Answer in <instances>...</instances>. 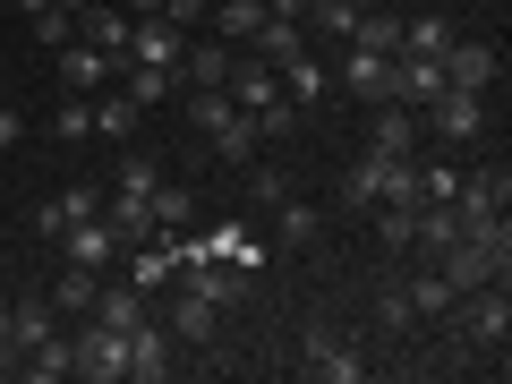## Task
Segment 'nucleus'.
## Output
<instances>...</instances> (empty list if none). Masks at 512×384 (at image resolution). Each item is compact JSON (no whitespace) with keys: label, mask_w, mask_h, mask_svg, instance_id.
Here are the masks:
<instances>
[{"label":"nucleus","mask_w":512,"mask_h":384,"mask_svg":"<svg viewBox=\"0 0 512 384\" xmlns=\"http://www.w3.org/2000/svg\"><path fill=\"white\" fill-rule=\"evenodd\" d=\"M402 291H410V316H419V325H444V316H453V299H461L453 282L436 274V265H419V274H410Z\"/></svg>","instance_id":"nucleus-20"},{"label":"nucleus","mask_w":512,"mask_h":384,"mask_svg":"<svg viewBox=\"0 0 512 384\" xmlns=\"http://www.w3.org/2000/svg\"><path fill=\"white\" fill-rule=\"evenodd\" d=\"M146 316H154V299L137 291V282H120V291L103 282V291H94V325H120V333H137Z\"/></svg>","instance_id":"nucleus-18"},{"label":"nucleus","mask_w":512,"mask_h":384,"mask_svg":"<svg viewBox=\"0 0 512 384\" xmlns=\"http://www.w3.org/2000/svg\"><path fill=\"white\" fill-rule=\"evenodd\" d=\"M282 94H291V103H299V111H308V103H316V94H325V69H316V60H308V52H299V60H282Z\"/></svg>","instance_id":"nucleus-32"},{"label":"nucleus","mask_w":512,"mask_h":384,"mask_svg":"<svg viewBox=\"0 0 512 384\" xmlns=\"http://www.w3.org/2000/svg\"><path fill=\"white\" fill-rule=\"evenodd\" d=\"M26 26H35V43H52V52L77 35V18H69V9H43V18H26Z\"/></svg>","instance_id":"nucleus-36"},{"label":"nucleus","mask_w":512,"mask_h":384,"mask_svg":"<svg viewBox=\"0 0 512 384\" xmlns=\"http://www.w3.org/2000/svg\"><path fill=\"white\" fill-rule=\"evenodd\" d=\"M316 231H325V214H316V205H299V197L274 205V239H282V248H308Z\"/></svg>","instance_id":"nucleus-29"},{"label":"nucleus","mask_w":512,"mask_h":384,"mask_svg":"<svg viewBox=\"0 0 512 384\" xmlns=\"http://www.w3.org/2000/svg\"><path fill=\"white\" fill-rule=\"evenodd\" d=\"M205 137H214V154H222V163H239V171H248L256 154H265V137H256V120H248V111H231V120H222V128H205Z\"/></svg>","instance_id":"nucleus-25"},{"label":"nucleus","mask_w":512,"mask_h":384,"mask_svg":"<svg viewBox=\"0 0 512 384\" xmlns=\"http://www.w3.org/2000/svg\"><path fill=\"white\" fill-rule=\"evenodd\" d=\"M0 103H9V86H0Z\"/></svg>","instance_id":"nucleus-43"},{"label":"nucleus","mask_w":512,"mask_h":384,"mask_svg":"<svg viewBox=\"0 0 512 384\" xmlns=\"http://www.w3.org/2000/svg\"><path fill=\"white\" fill-rule=\"evenodd\" d=\"M163 376H180V342H171L163 316H146L128 333V384H163Z\"/></svg>","instance_id":"nucleus-4"},{"label":"nucleus","mask_w":512,"mask_h":384,"mask_svg":"<svg viewBox=\"0 0 512 384\" xmlns=\"http://www.w3.org/2000/svg\"><path fill=\"white\" fill-rule=\"evenodd\" d=\"M86 103H94V137H120V146L137 137V120H146L128 94H86Z\"/></svg>","instance_id":"nucleus-27"},{"label":"nucleus","mask_w":512,"mask_h":384,"mask_svg":"<svg viewBox=\"0 0 512 384\" xmlns=\"http://www.w3.org/2000/svg\"><path fill=\"white\" fill-rule=\"evenodd\" d=\"M453 205H461V222H478V214H504V205H512V163H504V154H487L478 171H461Z\"/></svg>","instance_id":"nucleus-5"},{"label":"nucleus","mask_w":512,"mask_h":384,"mask_svg":"<svg viewBox=\"0 0 512 384\" xmlns=\"http://www.w3.org/2000/svg\"><path fill=\"white\" fill-rule=\"evenodd\" d=\"M248 52L282 69V60H299V52H308V26H299V18H265V26L248 35Z\"/></svg>","instance_id":"nucleus-21"},{"label":"nucleus","mask_w":512,"mask_h":384,"mask_svg":"<svg viewBox=\"0 0 512 384\" xmlns=\"http://www.w3.org/2000/svg\"><path fill=\"white\" fill-rule=\"evenodd\" d=\"M222 94H231L239 111H256V103H274V94H282V69H274V60H256V52H239L231 77H222Z\"/></svg>","instance_id":"nucleus-12"},{"label":"nucleus","mask_w":512,"mask_h":384,"mask_svg":"<svg viewBox=\"0 0 512 384\" xmlns=\"http://www.w3.org/2000/svg\"><path fill=\"white\" fill-rule=\"evenodd\" d=\"M154 180H163V171H154L146 154H128V163H120V188H128V197H154Z\"/></svg>","instance_id":"nucleus-38"},{"label":"nucleus","mask_w":512,"mask_h":384,"mask_svg":"<svg viewBox=\"0 0 512 384\" xmlns=\"http://www.w3.org/2000/svg\"><path fill=\"white\" fill-rule=\"evenodd\" d=\"M248 197H256V205H265V214H274V205H282V197H291V180H282V171H274V163H248Z\"/></svg>","instance_id":"nucleus-34"},{"label":"nucleus","mask_w":512,"mask_h":384,"mask_svg":"<svg viewBox=\"0 0 512 384\" xmlns=\"http://www.w3.org/2000/svg\"><path fill=\"white\" fill-rule=\"evenodd\" d=\"M436 274L453 282V291H478V282H504V265H495V256L478 248V239H453V248L436 256Z\"/></svg>","instance_id":"nucleus-13"},{"label":"nucleus","mask_w":512,"mask_h":384,"mask_svg":"<svg viewBox=\"0 0 512 384\" xmlns=\"http://www.w3.org/2000/svg\"><path fill=\"white\" fill-rule=\"evenodd\" d=\"M419 120H427V146H478V137H487V94L444 86L436 103L419 111Z\"/></svg>","instance_id":"nucleus-1"},{"label":"nucleus","mask_w":512,"mask_h":384,"mask_svg":"<svg viewBox=\"0 0 512 384\" xmlns=\"http://www.w3.org/2000/svg\"><path fill=\"white\" fill-rule=\"evenodd\" d=\"M367 146L376 154H427V120L410 103H367Z\"/></svg>","instance_id":"nucleus-6"},{"label":"nucleus","mask_w":512,"mask_h":384,"mask_svg":"<svg viewBox=\"0 0 512 384\" xmlns=\"http://www.w3.org/2000/svg\"><path fill=\"white\" fill-rule=\"evenodd\" d=\"M444 43H453V18H402V52L410 60H444Z\"/></svg>","instance_id":"nucleus-30"},{"label":"nucleus","mask_w":512,"mask_h":384,"mask_svg":"<svg viewBox=\"0 0 512 384\" xmlns=\"http://www.w3.org/2000/svg\"><path fill=\"white\" fill-rule=\"evenodd\" d=\"M60 9H69V18H77V9H94V0H60Z\"/></svg>","instance_id":"nucleus-42"},{"label":"nucleus","mask_w":512,"mask_h":384,"mask_svg":"<svg viewBox=\"0 0 512 384\" xmlns=\"http://www.w3.org/2000/svg\"><path fill=\"white\" fill-rule=\"evenodd\" d=\"M350 43H359V52H402V18H384V9H359V18H350Z\"/></svg>","instance_id":"nucleus-28"},{"label":"nucleus","mask_w":512,"mask_h":384,"mask_svg":"<svg viewBox=\"0 0 512 384\" xmlns=\"http://www.w3.org/2000/svg\"><path fill=\"white\" fill-rule=\"evenodd\" d=\"M52 69H60V86H69V94H103L111 86V77H120V60H111V52H94V43H60V52H52Z\"/></svg>","instance_id":"nucleus-9"},{"label":"nucleus","mask_w":512,"mask_h":384,"mask_svg":"<svg viewBox=\"0 0 512 384\" xmlns=\"http://www.w3.org/2000/svg\"><path fill=\"white\" fill-rule=\"evenodd\" d=\"M342 86L359 94V103H393V60H384V52H359V43H350V60H342Z\"/></svg>","instance_id":"nucleus-16"},{"label":"nucleus","mask_w":512,"mask_h":384,"mask_svg":"<svg viewBox=\"0 0 512 384\" xmlns=\"http://www.w3.org/2000/svg\"><path fill=\"white\" fill-rule=\"evenodd\" d=\"M128 9L120 0H94V9H77V43H94V52H111V60H128Z\"/></svg>","instance_id":"nucleus-11"},{"label":"nucleus","mask_w":512,"mask_h":384,"mask_svg":"<svg viewBox=\"0 0 512 384\" xmlns=\"http://www.w3.org/2000/svg\"><path fill=\"white\" fill-rule=\"evenodd\" d=\"M436 94H444V60H410V52H393V103L427 111Z\"/></svg>","instance_id":"nucleus-14"},{"label":"nucleus","mask_w":512,"mask_h":384,"mask_svg":"<svg viewBox=\"0 0 512 384\" xmlns=\"http://www.w3.org/2000/svg\"><path fill=\"white\" fill-rule=\"evenodd\" d=\"M180 52H188V35H180L171 18H137V26H128V60H137V69L180 77Z\"/></svg>","instance_id":"nucleus-7"},{"label":"nucleus","mask_w":512,"mask_h":384,"mask_svg":"<svg viewBox=\"0 0 512 384\" xmlns=\"http://www.w3.org/2000/svg\"><path fill=\"white\" fill-rule=\"evenodd\" d=\"M359 350L350 342H333V333H299V376H316V384H359Z\"/></svg>","instance_id":"nucleus-8"},{"label":"nucleus","mask_w":512,"mask_h":384,"mask_svg":"<svg viewBox=\"0 0 512 384\" xmlns=\"http://www.w3.org/2000/svg\"><path fill=\"white\" fill-rule=\"evenodd\" d=\"M9 9H18V18H43V9H60V0H9Z\"/></svg>","instance_id":"nucleus-40"},{"label":"nucleus","mask_w":512,"mask_h":384,"mask_svg":"<svg viewBox=\"0 0 512 384\" xmlns=\"http://www.w3.org/2000/svg\"><path fill=\"white\" fill-rule=\"evenodd\" d=\"M171 274H180V248H163V231L128 248V282H137L146 299H154V291H171Z\"/></svg>","instance_id":"nucleus-15"},{"label":"nucleus","mask_w":512,"mask_h":384,"mask_svg":"<svg viewBox=\"0 0 512 384\" xmlns=\"http://www.w3.org/2000/svg\"><path fill=\"white\" fill-rule=\"evenodd\" d=\"M231 43H188V52H180V94L188 86H222V77H231Z\"/></svg>","instance_id":"nucleus-23"},{"label":"nucleus","mask_w":512,"mask_h":384,"mask_svg":"<svg viewBox=\"0 0 512 384\" xmlns=\"http://www.w3.org/2000/svg\"><path fill=\"white\" fill-rule=\"evenodd\" d=\"M103 231L120 239V248H137V239H154V205L128 197V188H111V197H103Z\"/></svg>","instance_id":"nucleus-17"},{"label":"nucleus","mask_w":512,"mask_h":384,"mask_svg":"<svg viewBox=\"0 0 512 384\" xmlns=\"http://www.w3.org/2000/svg\"><path fill=\"white\" fill-rule=\"evenodd\" d=\"M60 248H69V265H94V274H103L111 256H120V239L103 231V214H86V222H69V231H60Z\"/></svg>","instance_id":"nucleus-19"},{"label":"nucleus","mask_w":512,"mask_h":384,"mask_svg":"<svg viewBox=\"0 0 512 384\" xmlns=\"http://www.w3.org/2000/svg\"><path fill=\"white\" fill-rule=\"evenodd\" d=\"M205 26H214V43H248L256 26H265V0H214Z\"/></svg>","instance_id":"nucleus-26"},{"label":"nucleus","mask_w":512,"mask_h":384,"mask_svg":"<svg viewBox=\"0 0 512 384\" xmlns=\"http://www.w3.org/2000/svg\"><path fill=\"white\" fill-rule=\"evenodd\" d=\"M0 376H18V333H9V299H0Z\"/></svg>","instance_id":"nucleus-39"},{"label":"nucleus","mask_w":512,"mask_h":384,"mask_svg":"<svg viewBox=\"0 0 512 384\" xmlns=\"http://www.w3.org/2000/svg\"><path fill=\"white\" fill-rule=\"evenodd\" d=\"M205 9H214V0H163L154 18H171V26H180V35H197V26H205Z\"/></svg>","instance_id":"nucleus-37"},{"label":"nucleus","mask_w":512,"mask_h":384,"mask_svg":"<svg viewBox=\"0 0 512 384\" xmlns=\"http://www.w3.org/2000/svg\"><path fill=\"white\" fill-rule=\"evenodd\" d=\"M69 342H77V367H69V376H86V384H120V376H128V333H120V325L77 316Z\"/></svg>","instance_id":"nucleus-2"},{"label":"nucleus","mask_w":512,"mask_h":384,"mask_svg":"<svg viewBox=\"0 0 512 384\" xmlns=\"http://www.w3.org/2000/svg\"><path fill=\"white\" fill-rule=\"evenodd\" d=\"M154 231H188V222H197V197H188V188H171V180H154Z\"/></svg>","instance_id":"nucleus-31"},{"label":"nucleus","mask_w":512,"mask_h":384,"mask_svg":"<svg viewBox=\"0 0 512 384\" xmlns=\"http://www.w3.org/2000/svg\"><path fill=\"white\" fill-rule=\"evenodd\" d=\"M376 325H384V333H410V325H419V316H410V291H402V282L376 299Z\"/></svg>","instance_id":"nucleus-35"},{"label":"nucleus","mask_w":512,"mask_h":384,"mask_svg":"<svg viewBox=\"0 0 512 384\" xmlns=\"http://www.w3.org/2000/svg\"><path fill=\"white\" fill-rule=\"evenodd\" d=\"M120 9H128V18H154V9H163V0H120Z\"/></svg>","instance_id":"nucleus-41"},{"label":"nucleus","mask_w":512,"mask_h":384,"mask_svg":"<svg viewBox=\"0 0 512 384\" xmlns=\"http://www.w3.org/2000/svg\"><path fill=\"white\" fill-rule=\"evenodd\" d=\"M9 333H18V359H26L35 342L60 333V308H52V299H9Z\"/></svg>","instance_id":"nucleus-22"},{"label":"nucleus","mask_w":512,"mask_h":384,"mask_svg":"<svg viewBox=\"0 0 512 384\" xmlns=\"http://www.w3.org/2000/svg\"><path fill=\"white\" fill-rule=\"evenodd\" d=\"M214 299H197V291H180V282H171V308H163V325H171V342L180 350H214Z\"/></svg>","instance_id":"nucleus-10"},{"label":"nucleus","mask_w":512,"mask_h":384,"mask_svg":"<svg viewBox=\"0 0 512 384\" xmlns=\"http://www.w3.org/2000/svg\"><path fill=\"white\" fill-rule=\"evenodd\" d=\"M495 77H504V43H487V35H453L444 43V86L495 94Z\"/></svg>","instance_id":"nucleus-3"},{"label":"nucleus","mask_w":512,"mask_h":384,"mask_svg":"<svg viewBox=\"0 0 512 384\" xmlns=\"http://www.w3.org/2000/svg\"><path fill=\"white\" fill-rule=\"evenodd\" d=\"M52 137H69V146H77V137H94V103H86V94H60V111H52Z\"/></svg>","instance_id":"nucleus-33"},{"label":"nucleus","mask_w":512,"mask_h":384,"mask_svg":"<svg viewBox=\"0 0 512 384\" xmlns=\"http://www.w3.org/2000/svg\"><path fill=\"white\" fill-rule=\"evenodd\" d=\"M94 291H103V274H94V265H69V274L52 282V308H60V325H77V316H94Z\"/></svg>","instance_id":"nucleus-24"}]
</instances>
